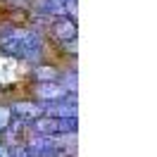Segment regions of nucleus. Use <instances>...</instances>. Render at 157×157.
<instances>
[{
	"label": "nucleus",
	"mask_w": 157,
	"mask_h": 157,
	"mask_svg": "<svg viewBox=\"0 0 157 157\" xmlns=\"http://www.w3.org/2000/svg\"><path fill=\"white\" fill-rule=\"evenodd\" d=\"M12 121H14V117H12L10 105H0V136L7 133V128L12 126Z\"/></svg>",
	"instance_id": "6"
},
{
	"label": "nucleus",
	"mask_w": 157,
	"mask_h": 157,
	"mask_svg": "<svg viewBox=\"0 0 157 157\" xmlns=\"http://www.w3.org/2000/svg\"><path fill=\"white\" fill-rule=\"evenodd\" d=\"M62 76V69L50 64V62H38L36 67L31 69V81L33 83H40V81H59Z\"/></svg>",
	"instance_id": "4"
},
{
	"label": "nucleus",
	"mask_w": 157,
	"mask_h": 157,
	"mask_svg": "<svg viewBox=\"0 0 157 157\" xmlns=\"http://www.w3.org/2000/svg\"><path fill=\"white\" fill-rule=\"evenodd\" d=\"M57 131V119L52 117H38L29 124V136H55Z\"/></svg>",
	"instance_id": "5"
},
{
	"label": "nucleus",
	"mask_w": 157,
	"mask_h": 157,
	"mask_svg": "<svg viewBox=\"0 0 157 157\" xmlns=\"http://www.w3.org/2000/svg\"><path fill=\"white\" fill-rule=\"evenodd\" d=\"M0 157H12V145L5 140H0Z\"/></svg>",
	"instance_id": "7"
},
{
	"label": "nucleus",
	"mask_w": 157,
	"mask_h": 157,
	"mask_svg": "<svg viewBox=\"0 0 157 157\" xmlns=\"http://www.w3.org/2000/svg\"><path fill=\"white\" fill-rule=\"evenodd\" d=\"M12 109V117L17 119V121H21V124H31L33 119L43 117V102H36V100H14L10 105Z\"/></svg>",
	"instance_id": "3"
},
{
	"label": "nucleus",
	"mask_w": 157,
	"mask_h": 157,
	"mask_svg": "<svg viewBox=\"0 0 157 157\" xmlns=\"http://www.w3.org/2000/svg\"><path fill=\"white\" fill-rule=\"evenodd\" d=\"M2 2H5V5H12V7H24V10H26V5H24L26 0H2Z\"/></svg>",
	"instance_id": "8"
},
{
	"label": "nucleus",
	"mask_w": 157,
	"mask_h": 157,
	"mask_svg": "<svg viewBox=\"0 0 157 157\" xmlns=\"http://www.w3.org/2000/svg\"><path fill=\"white\" fill-rule=\"evenodd\" d=\"M67 88L59 83V81H40V83H33L29 86V98L36 100V102H59V100H67Z\"/></svg>",
	"instance_id": "1"
},
{
	"label": "nucleus",
	"mask_w": 157,
	"mask_h": 157,
	"mask_svg": "<svg viewBox=\"0 0 157 157\" xmlns=\"http://www.w3.org/2000/svg\"><path fill=\"white\" fill-rule=\"evenodd\" d=\"M48 36L55 43H64V40H74L76 38V19L69 14H59L52 17L48 24Z\"/></svg>",
	"instance_id": "2"
}]
</instances>
